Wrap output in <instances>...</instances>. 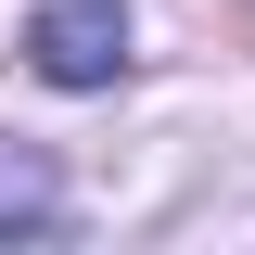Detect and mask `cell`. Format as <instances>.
<instances>
[{
	"label": "cell",
	"mask_w": 255,
	"mask_h": 255,
	"mask_svg": "<svg viewBox=\"0 0 255 255\" xmlns=\"http://www.w3.org/2000/svg\"><path fill=\"white\" fill-rule=\"evenodd\" d=\"M26 64L51 77V90H115L128 77V0H38Z\"/></svg>",
	"instance_id": "6da1fadb"
},
{
	"label": "cell",
	"mask_w": 255,
	"mask_h": 255,
	"mask_svg": "<svg viewBox=\"0 0 255 255\" xmlns=\"http://www.w3.org/2000/svg\"><path fill=\"white\" fill-rule=\"evenodd\" d=\"M51 217H64L51 153H0V230H51Z\"/></svg>",
	"instance_id": "7a4b0ae2"
}]
</instances>
